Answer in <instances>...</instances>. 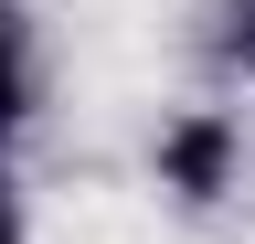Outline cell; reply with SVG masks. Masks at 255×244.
Masks as SVG:
<instances>
[{
  "mask_svg": "<svg viewBox=\"0 0 255 244\" xmlns=\"http://www.w3.org/2000/svg\"><path fill=\"white\" fill-rule=\"evenodd\" d=\"M21 106H32V53H21V11L0 0V138L21 128Z\"/></svg>",
  "mask_w": 255,
  "mask_h": 244,
  "instance_id": "7a4b0ae2",
  "label": "cell"
},
{
  "mask_svg": "<svg viewBox=\"0 0 255 244\" xmlns=\"http://www.w3.org/2000/svg\"><path fill=\"white\" fill-rule=\"evenodd\" d=\"M223 170H234V128H223V117H181V128L159 138V180H170L181 202H213Z\"/></svg>",
  "mask_w": 255,
  "mask_h": 244,
  "instance_id": "6da1fadb",
  "label": "cell"
},
{
  "mask_svg": "<svg viewBox=\"0 0 255 244\" xmlns=\"http://www.w3.org/2000/svg\"><path fill=\"white\" fill-rule=\"evenodd\" d=\"M223 64H255V0L223 11Z\"/></svg>",
  "mask_w": 255,
  "mask_h": 244,
  "instance_id": "3957f363",
  "label": "cell"
}]
</instances>
